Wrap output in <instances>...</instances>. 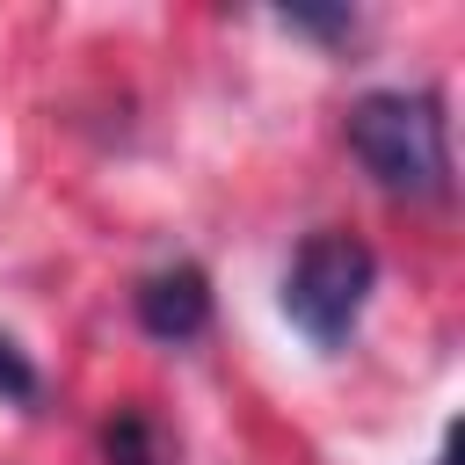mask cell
<instances>
[{"label": "cell", "instance_id": "cell-1", "mask_svg": "<svg viewBox=\"0 0 465 465\" xmlns=\"http://www.w3.org/2000/svg\"><path fill=\"white\" fill-rule=\"evenodd\" d=\"M349 153L363 174L392 196L436 203L450 196V138H443V102L421 87H378L349 109Z\"/></svg>", "mask_w": 465, "mask_h": 465}, {"label": "cell", "instance_id": "cell-6", "mask_svg": "<svg viewBox=\"0 0 465 465\" xmlns=\"http://www.w3.org/2000/svg\"><path fill=\"white\" fill-rule=\"evenodd\" d=\"M109 458H116V465H153V450H145V421H138V414H131L124 429H109Z\"/></svg>", "mask_w": 465, "mask_h": 465}, {"label": "cell", "instance_id": "cell-4", "mask_svg": "<svg viewBox=\"0 0 465 465\" xmlns=\"http://www.w3.org/2000/svg\"><path fill=\"white\" fill-rule=\"evenodd\" d=\"M0 392H7V400H36V371L22 363V349H15L7 334H0Z\"/></svg>", "mask_w": 465, "mask_h": 465}, {"label": "cell", "instance_id": "cell-5", "mask_svg": "<svg viewBox=\"0 0 465 465\" xmlns=\"http://www.w3.org/2000/svg\"><path fill=\"white\" fill-rule=\"evenodd\" d=\"M283 29H312V36H349L356 29V15H312V7H283Z\"/></svg>", "mask_w": 465, "mask_h": 465}, {"label": "cell", "instance_id": "cell-7", "mask_svg": "<svg viewBox=\"0 0 465 465\" xmlns=\"http://www.w3.org/2000/svg\"><path fill=\"white\" fill-rule=\"evenodd\" d=\"M436 465H458V443H443V458H436Z\"/></svg>", "mask_w": 465, "mask_h": 465}, {"label": "cell", "instance_id": "cell-2", "mask_svg": "<svg viewBox=\"0 0 465 465\" xmlns=\"http://www.w3.org/2000/svg\"><path fill=\"white\" fill-rule=\"evenodd\" d=\"M371 283H378V254L356 232H312L283 269V320L312 349H341L371 305Z\"/></svg>", "mask_w": 465, "mask_h": 465}, {"label": "cell", "instance_id": "cell-3", "mask_svg": "<svg viewBox=\"0 0 465 465\" xmlns=\"http://www.w3.org/2000/svg\"><path fill=\"white\" fill-rule=\"evenodd\" d=\"M203 320H211V283H203V269L174 262V269H160V276L138 283V327H145L153 341H196Z\"/></svg>", "mask_w": 465, "mask_h": 465}]
</instances>
